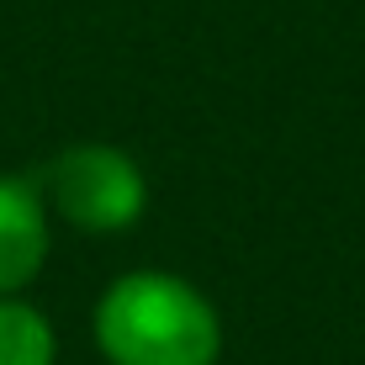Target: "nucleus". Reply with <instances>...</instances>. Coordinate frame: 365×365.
Listing matches in <instances>:
<instances>
[{"mask_svg":"<svg viewBox=\"0 0 365 365\" xmlns=\"http://www.w3.org/2000/svg\"><path fill=\"white\" fill-rule=\"evenodd\" d=\"M96 344L106 365H217V307L185 275L128 270L96 302Z\"/></svg>","mask_w":365,"mask_h":365,"instance_id":"1","label":"nucleus"},{"mask_svg":"<svg viewBox=\"0 0 365 365\" xmlns=\"http://www.w3.org/2000/svg\"><path fill=\"white\" fill-rule=\"evenodd\" d=\"M43 201L80 233H122L143 217L148 180L117 143H74L43 170Z\"/></svg>","mask_w":365,"mask_h":365,"instance_id":"2","label":"nucleus"},{"mask_svg":"<svg viewBox=\"0 0 365 365\" xmlns=\"http://www.w3.org/2000/svg\"><path fill=\"white\" fill-rule=\"evenodd\" d=\"M48 259V201L32 175H0V297H21Z\"/></svg>","mask_w":365,"mask_h":365,"instance_id":"3","label":"nucleus"},{"mask_svg":"<svg viewBox=\"0 0 365 365\" xmlns=\"http://www.w3.org/2000/svg\"><path fill=\"white\" fill-rule=\"evenodd\" d=\"M58 339L43 307L27 297H0V365H53Z\"/></svg>","mask_w":365,"mask_h":365,"instance_id":"4","label":"nucleus"}]
</instances>
